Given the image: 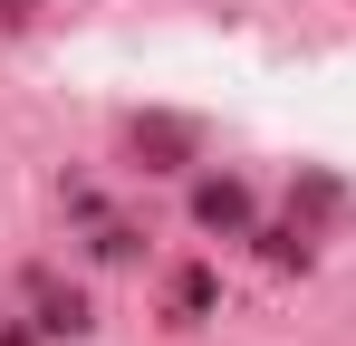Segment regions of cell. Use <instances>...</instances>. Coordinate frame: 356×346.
<instances>
[{
  "instance_id": "obj_3",
  "label": "cell",
  "mask_w": 356,
  "mask_h": 346,
  "mask_svg": "<svg viewBox=\"0 0 356 346\" xmlns=\"http://www.w3.org/2000/svg\"><path fill=\"white\" fill-rule=\"evenodd\" d=\"M212 298H222L212 270H183V279H174V308H183V318H212Z\"/></svg>"
},
{
  "instance_id": "obj_4",
  "label": "cell",
  "mask_w": 356,
  "mask_h": 346,
  "mask_svg": "<svg viewBox=\"0 0 356 346\" xmlns=\"http://www.w3.org/2000/svg\"><path fill=\"white\" fill-rule=\"evenodd\" d=\"M87 250H97V260H135V231H125V222H106V212H97V240H87Z\"/></svg>"
},
{
  "instance_id": "obj_1",
  "label": "cell",
  "mask_w": 356,
  "mask_h": 346,
  "mask_svg": "<svg viewBox=\"0 0 356 346\" xmlns=\"http://www.w3.org/2000/svg\"><path fill=\"white\" fill-rule=\"evenodd\" d=\"M29 308H39V318H29L39 337H87V327H97V318H87V298L58 288V279H29Z\"/></svg>"
},
{
  "instance_id": "obj_2",
  "label": "cell",
  "mask_w": 356,
  "mask_h": 346,
  "mask_svg": "<svg viewBox=\"0 0 356 346\" xmlns=\"http://www.w3.org/2000/svg\"><path fill=\"white\" fill-rule=\"evenodd\" d=\"M193 222H202V231H250V192H241L232 173L202 183V192H193Z\"/></svg>"
},
{
  "instance_id": "obj_5",
  "label": "cell",
  "mask_w": 356,
  "mask_h": 346,
  "mask_svg": "<svg viewBox=\"0 0 356 346\" xmlns=\"http://www.w3.org/2000/svg\"><path fill=\"white\" fill-rule=\"evenodd\" d=\"M0 346H39V327H0Z\"/></svg>"
}]
</instances>
